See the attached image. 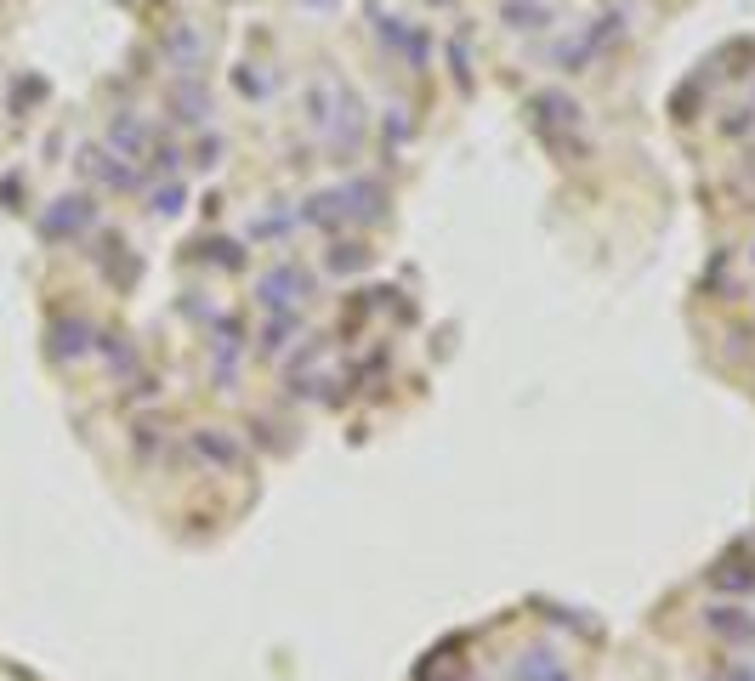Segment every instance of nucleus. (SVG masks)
<instances>
[{
    "mask_svg": "<svg viewBox=\"0 0 755 681\" xmlns=\"http://www.w3.org/2000/svg\"><path fill=\"white\" fill-rule=\"evenodd\" d=\"M256 296H262L267 307H296V301L313 296V279H307L301 267H273V273L256 284Z\"/></svg>",
    "mask_w": 755,
    "mask_h": 681,
    "instance_id": "obj_1",
    "label": "nucleus"
},
{
    "mask_svg": "<svg viewBox=\"0 0 755 681\" xmlns=\"http://www.w3.org/2000/svg\"><path fill=\"white\" fill-rule=\"evenodd\" d=\"M176 108H182V114H176V120H188V125H199L205 120V114H211V97H205V86H199L194 74H188V80H176Z\"/></svg>",
    "mask_w": 755,
    "mask_h": 681,
    "instance_id": "obj_2",
    "label": "nucleus"
},
{
    "mask_svg": "<svg viewBox=\"0 0 755 681\" xmlns=\"http://www.w3.org/2000/svg\"><path fill=\"white\" fill-rule=\"evenodd\" d=\"M57 205H63V210H52V216H46V233H52V239H63V233H80V227L91 222V205H86V199H57Z\"/></svg>",
    "mask_w": 755,
    "mask_h": 681,
    "instance_id": "obj_3",
    "label": "nucleus"
},
{
    "mask_svg": "<svg viewBox=\"0 0 755 681\" xmlns=\"http://www.w3.org/2000/svg\"><path fill=\"white\" fill-rule=\"evenodd\" d=\"M108 142H114L120 154H142V148H148V131H142L137 114H120V120L108 125Z\"/></svg>",
    "mask_w": 755,
    "mask_h": 681,
    "instance_id": "obj_4",
    "label": "nucleus"
},
{
    "mask_svg": "<svg viewBox=\"0 0 755 681\" xmlns=\"http://www.w3.org/2000/svg\"><path fill=\"white\" fill-rule=\"evenodd\" d=\"M171 52H176V57H182V69H188V74H194V69H199V35H194V29H176V40H171Z\"/></svg>",
    "mask_w": 755,
    "mask_h": 681,
    "instance_id": "obj_5",
    "label": "nucleus"
},
{
    "mask_svg": "<svg viewBox=\"0 0 755 681\" xmlns=\"http://www.w3.org/2000/svg\"><path fill=\"white\" fill-rule=\"evenodd\" d=\"M506 18H511V29H540V23H545V6H523V0H511Z\"/></svg>",
    "mask_w": 755,
    "mask_h": 681,
    "instance_id": "obj_6",
    "label": "nucleus"
},
{
    "mask_svg": "<svg viewBox=\"0 0 755 681\" xmlns=\"http://www.w3.org/2000/svg\"><path fill=\"white\" fill-rule=\"evenodd\" d=\"M154 210H159V216H176V210H182V188H159L154 193Z\"/></svg>",
    "mask_w": 755,
    "mask_h": 681,
    "instance_id": "obj_7",
    "label": "nucleus"
},
{
    "mask_svg": "<svg viewBox=\"0 0 755 681\" xmlns=\"http://www.w3.org/2000/svg\"><path fill=\"white\" fill-rule=\"evenodd\" d=\"M267 86H273L267 74H239V91H245V97H267Z\"/></svg>",
    "mask_w": 755,
    "mask_h": 681,
    "instance_id": "obj_8",
    "label": "nucleus"
},
{
    "mask_svg": "<svg viewBox=\"0 0 755 681\" xmlns=\"http://www.w3.org/2000/svg\"><path fill=\"white\" fill-rule=\"evenodd\" d=\"M307 6H330V0H307Z\"/></svg>",
    "mask_w": 755,
    "mask_h": 681,
    "instance_id": "obj_9",
    "label": "nucleus"
}]
</instances>
